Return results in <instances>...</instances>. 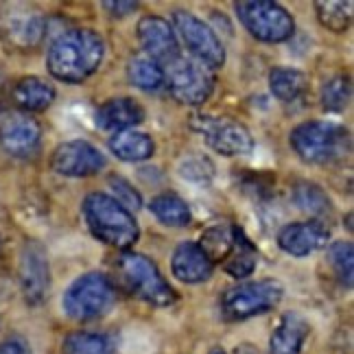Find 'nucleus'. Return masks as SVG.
Returning a JSON list of instances; mask_svg holds the SVG:
<instances>
[{"mask_svg": "<svg viewBox=\"0 0 354 354\" xmlns=\"http://www.w3.org/2000/svg\"><path fill=\"white\" fill-rule=\"evenodd\" d=\"M112 269L116 287L125 293L153 306H171L175 302V291L171 289V284L162 278L156 263L149 261L147 256L125 250L116 256Z\"/></svg>", "mask_w": 354, "mask_h": 354, "instance_id": "nucleus-3", "label": "nucleus"}, {"mask_svg": "<svg viewBox=\"0 0 354 354\" xmlns=\"http://www.w3.org/2000/svg\"><path fill=\"white\" fill-rule=\"evenodd\" d=\"M199 248L206 252V256L214 263H221L227 258V254L232 252L234 245V227L230 225H214L208 227L206 232L201 234V241L197 243Z\"/></svg>", "mask_w": 354, "mask_h": 354, "instance_id": "nucleus-29", "label": "nucleus"}, {"mask_svg": "<svg viewBox=\"0 0 354 354\" xmlns=\"http://www.w3.org/2000/svg\"><path fill=\"white\" fill-rule=\"evenodd\" d=\"M110 188L114 190V199L127 212L133 214V212H138L142 208V197H140V193L127 180H122V177H118V175H112L110 177Z\"/></svg>", "mask_w": 354, "mask_h": 354, "instance_id": "nucleus-33", "label": "nucleus"}, {"mask_svg": "<svg viewBox=\"0 0 354 354\" xmlns=\"http://www.w3.org/2000/svg\"><path fill=\"white\" fill-rule=\"evenodd\" d=\"M269 90L282 103L302 99L308 90V77L297 68H274L269 73Z\"/></svg>", "mask_w": 354, "mask_h": 354, "instance_id": "nucleus-22", "label": "nucleus"}, {"mask_svg": "<svg viewBox=\"0 0 354 354\" xmlns=\"http://www.w3.org/2000/svg\"><path fill=\"white\" fill-rule=\"evenodd\" d=\"M180 175L184 180L195 182V184H210V180L214 177V165L206 156L190 153V156L182 158V162H180Z\"/></svg>", "mask_w": 354, "mask_h": 354, "instance_id": "nucleus-32", "label": "nucleus"}, {"mask_svg": "<svg viewBox=\"0 0 354 354\" xmlns=\"http://www.w3.org/2000/svg\"><path fill=\"white\" fill-rule=\"evenodd\" d=\"M57 92L53 88L50 81L42 77H22L16 81L11 90V99L22 112H44L46 107L53 105Z\"/></svg>", "mask_w": 354, "mask_h": 354, "instance_id": "nucleus-20", "label": "nucleus"}, {"mask_svg": "<svg viewBox=\"0 0 354 354\" xmlns=\"http://www.w3.org/2000/svg\"><path fill=\"white\" fill-rule=\"evenodd\" d=\"M171 271L184 284H201L210 280L214 265L197 243L186 241L182 245H177V250L173 252Z\"/></svg>", "mask_w": 354, "mask_h": 354, "instance_id": "nucleus-17", "label": "nucleus"}, {"mask_svg": "<svg viewBox=\"0 0 354 354\" xmlns=\"http://www.w3.org/2000/svg\"><path fill=\"white\" fill-rule=\"evenodd\" d=\"M105 57L103 37L92 29L64 31L48 48V73L64 84H84L99 71Z\"/></svg>", "mask_w": 354, "mask_h": 354, "instance_id": "nucleus-1", "label": "nucleus"}, {"mask_svg": "<svg viewBox=\"0 0 354 354\" xmlns=\"http://www.w3.org/2000/svg\"><path fill=\"white\" fill-rule=\"evenodd\" d=\"M293 201L302 212L315 216V221H322V216H328L333 212L330 197L326 195V190L322 186L313 182H299L293 188Z\"/></svg>", "mask_w": 354, "mask_h": 354, "instance_id": "nucleus-27", "label": "nucleus"}, {"mask_svg": "<svg viewBox=\"0 0 354 354\" xmlns=\"http://www.w3.org/2000/svg\"><path fill=\"white\" fill-rule=\"evenodd\" d=\"M330 239V230L326 227L322 221H302V223H289L280 230L278 234V245L282 252H287L295 258L310 256L326 248V243Z\"/></svg>", "mask_w": 354, "mask_h": 354, "instance_id": "nucleus-16", "label": "nucleus"}, {"mask_svg": "<svg viewBox=\"0 0 354 354\" xmlns=\"http://www.w3.org/2000/svg\"><path fill=\"white\" fill-rule=\"evenodd\" d=\"M18 278H20V291L26 304L39 306L46 302V297L50 293V267H48V256L42 243L26 241L22 245Z\"/></svg>", "mask_w": 354, "mask_h": 354, "instance_id": "nucleus-11", "label": "nucleus"}, {"mask_svg": "<svg viewBox=\"0 0 354 354\" xmlns=\"http://www.w3.org/2000/svg\"><path fill=\"white\" fill-rule=\"evenodd\" d=\"M116 344L103 333H71L62 342V354H114Z\"/></svg>", "mask_w": 354, "mask_h": 354, "instance_id": "nucleus-26", "label": "nucleus"}, {"mask_svg": "<svg viewBox=\"0 0 354 354\" xmlns=\"http://www.w3.org/2000/svg\"><path fill=\"white\" fill-rule=\"evenodd\" d=\"M145 120V110L138 101L129 97H116L105 101L97 110V125L103 131H127Z\"/></svg>", "mask_w": 354, "mask_h": 354, "instance_id": "nucleus-19", "label": "nucleus"}, {"mask_svg": "<svg viewBox=\"0 0 354 354\" xmlns=\"http://www.w3.org/2000/svg\"><path fill=\"white\" fill-rule=\"evenodd\" d=\"M149 210H151V214L160 223H165L169 227H186L190 223V219H193L188 203L173 193L153 197L151 203H149Z\"/></svg>", "mask_w": 354, "mask_h": 354, "instance_id": "nucleus-25", "label": "nucleus"}, {"mask_svg": "<svg viewBox=\"0 0 354 354\" xmlns=\"http://www.w3.org/2000/svg\"><path fill=\"white\" fill-rule=\"evenodd\" d=\"M284 295V287L278 280H256V282H243L236 287L227 289L221 299L219 308L221 315L227 322H243L254 315L276 308Z\"/></svg>", "mask_w": 354, "mask_h": 354, "instance_id": "nucleus-6", "label": "nucleus"}, {"mask_svg": "<svg viewBox=\"0 0 354 354\" xmlns=\"http://www.w3.org/2000/svg\"><path fill=\"white\" fill-rule=\"evenodd\" d=\"M116 297V289L112 280L99 274V271H90L77 278L71 287L66 289L62 306L64 313L75 322H92L103 317L107 310L112 308Z\"/></svg>", "mask_w": 354, "mask_h": 354, "instance_id": "nucleus-5", "label": "nucleus"}, {"mask_svg": "<svg viewBox=\"0 0 354 354\" xmlns=\"http://www.w3.org/2000/svg\"><path fill=\"white\" fill-rule=\"evenodd\" d=\"M81 210H84V219L92 236L110 248L125 252L140 236V227L133 214L122 208L112 195L90 193L84 199Z\"/></svg>", "mask_w": 354, "mask_h": 354, "instance_id": "nucleus-2", "label": "nucleus"}, {"mask_svg": "<svg viewBox=\"0 0 354 354\" xmlns=\"http://www.w3.org/2000/svg\"><path fill=\"white\" fill-rule=\"evenodd\" d=\"M173 31L180 39V44L186 46V50L193 55L195 62L203 64L206 68H221L225 64V48L216 33L210 29L195 13L177 9L173 11Z\"/></svg>", "mask_w": 354, "mask_h": 354, "instance_id": "nucleus-8", "label": "nucleus"}, {"mask_svg": "<svg viewBox=\"0 0 354 354\" xmlns=\"http://www.w3.org/2000/svg\"><path fill=\"white\" fill-rule=\"evenodd\" d=\"M44 18L33 9L11 7L0 16V35L16 48H33L44 37Z\"/></svg>", "mask_w": 354, "mask_h": 354, "instance_id": "nucleus-15", "label": "nucleus"}, {"mask_svg": "<svg viewBox=\"0 0 354 354\" xmlns=\"http://www.w3.org/2000/svg\"><path fill=\"white\" fill-rule=\"evenodd\" d=\"M210 354H225V352H223V350H221V348H214V350H212V352H210Z\"/></svg>", "mask_w": 354, "mask_h": 354, "instance_id": "nucleus-38", "label": "nucleus"}, {"mask_svg": "<svg viewBox=\"0 0 354 354\" xmlns=\"http://www.w3.org/2000/svg\"><path fill=\"white\" fill-rule=\"evenodd\" d=\"M165 84L173 97L184 105H201L210 99L214 90V75L210 68L193 57H180L165 71Z\"/></svg>", "mask_w": 354, "mask_h": 354, "instance_id": "nucleus-10", "label": "nucleus"}, {"mask_svg": "<svg viewBox=\"0 0 354 354\" xmlns=\"http://www.w3.org/2000/svg\"><path fill=\"white\" fill-rule=\"evenodd\" d=\"M42 142V127L26 112L9 110L0 114V147L13 158H33Z\"/></svg>", "mask_w": 354, "mask_h": 354, "instance_id": "nucleus-12", "label": "nucleus"}, {"mask_svg": "<svg viewBox=\"0 0 354 354\" xmlns=\"http://www.w3.org/2000/svg\"><path fill=\"white\" fill-rule=\"evenodd\" d=\"M346 225H348V230H352V214L350 212L346 214Z\"/></svg>", "mask_w": 354, "mask_h": 354, "instance_id": "nucleus-37", "label": "nucleus"}, {"mask_svg": "<svg viewBox=\"0 0 354 354\" xmlns=\"http://www.w3.org/2000/svg\"><path fill=\"white\" fill-rule=\"evenodd\" d=\"M190 127L203 136V140L212 151L221 156H250L254 149V138L250 129L239 120L225 116L195 114L193 120H190Z\"/></svg>", "mask_w": 354, "mask_h": 354, "instance_id": "nucleus-9", "label": "nucleus"}, {"mask_svg": "<svg viewBox=\"0 0 354 354\" xmlns=\"http://www.w3.org/2000/svg\"><path fill=\"white\" fill-rule=\"evenodd\" d=\"M352 101V81L348 75H335L322 88V107L330 114H342Z\"/></svg>", "mask_w": 354, "mask_h": 354, "instance_id": "nucleus-30", "label": "nucleus"}, {"mask_svg": "<svg viewBox=\"0 0 354 354\" xmlns=\"http://www.w3.org/2000/svg\"><path fill=\"white\" fill-rule=\"evenodd\" d=\"M129 84L145 92H156L165 86V68L145 53H136L127 64Z\"/></svg>", "mask_w": 354, "mask_h": 354, "instance_id": "nucleus-24", "label": "nucleus"}, {"mask_svg": "<svg viewBox=\"0 0 354 354\" xmlns=\"http://www.w3.org/2000/svg\"><path fill=\"white\" fill-rule=\"evenodd\" d=\"M291 149L306 165H330L350 153L352 138L344 125L328 120H306L289 136Z\"/></svg>", "mask_w": 354, "mask_h": 354, "instance_id": "nucleus-4", "label": "nucleus"}, {"mask_svg": "<svg viewBox=\"0 0 354 354\" xmlns=\"http://www.w3.org/2000/svg\"><path fill=\"white\" fill-rule=\"evenodd\" d=\"M326 258H328L337 280L342 282L346 289H352V282H354V248H352V243L350 241L333 243L328 252H326Z\"/></svg>", "mask_w": 354, "mask_h": 354, "instance_id": "nucleus-31", "label": "nucleus"}, {"mask_svg": "<svg viewBox=\"0 0 354 354\" xmlns=\"http://www.w3.org/2000/svg\"><path fill=\"white\" fill-rule=\"evenodd\" d=\"M107 145H110V151L122 162H142L151 158L156 151V142L151 140V136L136 129L114 133Z\"/></svg>", "mask_w": 354, "mask_h": 354, "instance_id": "nucleus-21", "label": "nucleus"}, {"mask_svg": "<svg viewBox=\"0 0 354 354\" xmlns=\"http://www.w3.org/2000/svg\"><path fill=\"white\" fill-rule=\"evenodd\" d=\"M352 9L354 5L350 0L346 3H335V0H317L315 13L322 26H326L333 33H344L352 24Z\"/></svg>", "mask_w": 354, "mask_h": 354, "instance_id": "nucleus-28", "label": "nucleus"}, {"mask_svg": "<svg viewBox=\"0 0 354 354\" xmlns=\"http://www.w3.org/2000/svg\"><path fill=\"white\" fill-rule=\"evenodd\" d=\"M0 248H3V245H0Z\"/></svg>", "mask_w": 354, "mask_h": 354, "instance_id": "nucleus-39", "label": "nucleus"}, {"mask_svg": "<svg viewBox=\"0 0 354 354\" xmlns=\"http://www.w3.org/2000/svg\"><path fill=\"white\" fill-rule=\"evenodd\" d=\"M232 354H261V352H258V348L252 346V344H241V346L234 348Z\"/></svg>", "mask_w": 354, "mask_h": 354, "instance_id": "nucleus-36", "label": "nucleus"}, {"mask_svg": "<svg viewBox=\"0 0 354 354\" xmlns=\"http://www.w3.org/2000/svg\"><path fill=\"white\" fill-rule=\"evenodd\" d=\"M103 7L110 9L112 16L122 18V16H129L133 9H138V3H122V0H116V3H103Z\"/></svg>", "mask_w": 354, "mask_h": 354, "instance_id": "nucleus-35", "label": "nucleus"}, {"mask_svg": "<svg viewBox=\"0 0 354 354\" xmlns=\"http://www.w3.org/2000/svg\"><path fill=\"white\" fill-rule=\"evenodd\" d=\"M234 9L248 33L256 39H261V42L280 44L291 39V35L295 33L293 16L278 3H269V0H245V3H236Z\"/></svg>", "mask_w": 354, "mask_h": 354, "instance_id": "nucleus-7", "label": "nucleus"}, {"mask_svg": "<svg viewBox=\"0 0 354 354\" xmlns=\"http://www.w3.org/2000/svg\"><path fill=\"white\" fill-rule=\"evenodd\" d=\"M310 324L299 313H284L269 339V354H302Z\"/></svg>", "mask_w": 354, "mask_h": 354, "instance_id": "nucleus-18", "label": "nucleus"}, {"mask_svg": "<svg viewBox=\"0 0 354 354\" xmlns=\"http://www.w3.org/2000/svg\"><path fill=\"white\" fill-rule=\"evenodd\" d=\"M258 263V254L256 248L252 245V241L245 236V232L241 227H234V245L232 252L227 254V258L223 261V269L227 271L232 278H248L250 274H254Z\"/></svg>", "mask_w": 354, "mask_h": 354, "instance_id": "nucleus-23", "label": "nucleus"}, {"mask_svg": "<svg viewBox=\"0 0 354 354\" xmlns=\"http://www.w3.org/2000/svg\"><path fill=\"white\" fill-rule=\"evenodd\" d=\"M0 354H31V350L22 339L13 337V339H7L5 344H0Z\"/></svg>", "mask_w": 354, "mask_h": 354, "instance_id": "nucleus-34", "label": "nucleus"}, {"mask_svg": "<svg viewBox=\"0 0 354 354\" xmlns=\"http://www.w3.org/2000/svg\"><path fill=\"white\" fill-rule=\"evenodd\" d=\"M105 167V156L86 140L59 145L50 156V169L64 177H90Z\"/></svg>", "mask_w": 354, "mask_h": 354, "instance_id": "nucleus-14", "label": "nucleus"}, {"mask_svg": "<svg viewBox=\"0 0 354 354\" xmlns=\"http://www.w3.org/2000/svg\"><path fill=\"white\" fill-rule=\"evenodd\" d=\"M138 39L142 53L156 59L162 68L182 57V46L169 20L160 16H145L138 22Z\"/></svg>", "mask_w": 354, "mask_h": 354, "instance_id": "nucleus-13", "label": "nucleus"}]
</instances>
